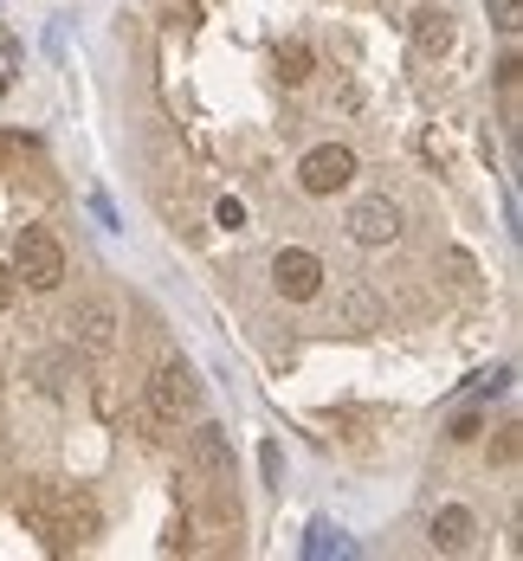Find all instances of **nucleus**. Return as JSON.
Returning <instances> with one entry per match:
<instances>
[{"instance_id": "f257e3e1", "label": "nucleus", "mask_w": 523, "mask_h": 561, "mask_svg": "<svg viewBox=\"0 0 523 561\" xmlns=\"http://www.w3.org/2000/svg\"><path fill=\"white\" fill-rule=\"evenodd\" d=\"M149 413L162 420V426H181V420H194L201 413V381H194V368L187 362H162L156 375H149Z\"/></svg>"}, {"instance_id": "f03ea898", "label": "nucleus", "mask_w": 523, "mask_h": 561, "mask_svg": "<svg viewBox=\"0 0 523 561\" xmlns=\"http://www.w3.org/2000/svg\"><path fill=\"white\" fill-rule=\"evenodd\" d=\"M13 278H26L33 290L65 284V245H58L46 226H26V232L13 239Z\"/></svg>"}, {"instance_id": "7ed1b4c3", "label": "nucleus", "mask_w": 523, "mask_h": 561, "mask_svg": "<svg viewBox=\"0 0 523 561\" xmlns=\"http://www.w3.org/2000/svg\"><path fill=\"white\" fill-rule=\"evenodd\" d=\"M349 181H355V156H349L343 142H317V149L297 162V187L317 194V201H323V194H343Z\"/></svg>"}, {"instance_id": "20e7f679", "label": "nucleus", "mask_w": 523, "mask_h": 561, "mask_svg": "<svg viewBox=\"0 0 523 561\" xmlns=\"http://www.w3.org/2000/svg\"><path fill=\"white\" fill-rule=\"evenodd\" d=\"M272 284H278V297H291V304H310V297L323 290V259L304 252V245H285V252L272 259Z\"/></svg>"}, {"instance_id": "39448f33", "label": "nucleus", "mask_w": 523, "mask_h": 561, "mask_svg": "<svg viewBox=\"0 0 523 561\" xmlns=\"http://www.w3.org/2000/svg\"><path fill=\"white\" fill-rule=\"evenodd\" d=\"M349 239H355V245H388V239H401V207H395L388 194H362V201L349 207Z\"/></svg>"}, {"instance_id": "423d86ee", "label": "nucleus", "mask_w": 523, "mask_h": 561, "mask_svg": "<svg viewBox=\"0 0 523 561\" xmlns=\"http://www.w3.org/2000/svg\"><path fill=\"white\" fill-rule=\"evenodd\" d=\"M71 342H78L84 355H111L116 348V304L111 297H84V304L71 310Z\"/></svg>"}, {"instance_id": "0eeeda50", "label": "nucleus", "mask_w": 523, "mask_h": 561, "mask_svg": "<svg viewBox=\"0 0 523 561\" xmlns=\"http://www.w3.org/2000/svg\"><path fill=\"white\" fill-rule=\"evenodd\" d=\"M453 46H459V26H453V13H446V7H420V13H413V53L446 58Z\"/></svg>"}, {"instance_id": "6e6552de", "label": "nucleus", "mask_w": 523, "mask_h": 561, "mask_svg": "<svg viewBox=\"0 0 523 561\" xmlns=\"http://www.w3.org/2000/svg\"><path fill=\"white\" fill-rule=\"evenodd\" d=\"M194 465H201V478L227 484V478H232V439H227V426H201V433H194Z\"/></svg>"}, {"instance_id": "1a4fd4ad", "label": "nucleus", "mask_w": 523, "mask_h": 561, "mask_svg": "<svg viewBox=\"0 0 523 561\" xmlns=\"http://www.w3.org/2000/svg\"><path fill=\"white\" fill-rule=\"evenodd\" d=\"M471 536H478V516H471L465 504H446L440 516H433V549L459 556V549H471Z\"/></svg>"}, {"instance_id": "9d476101", "label": "nucleus", "mask_w": 523, "mask_h": 561, "mask_svg": "<svg viewBox=\"0 0 523 561\" xmlns=\"http://www.w3.org/2000/svg\"><path fill=\"white\" fill-rule=\"evenodd\" d=\"M259 471H265V484H272V491H278V484H285V451L272 446V439H265V446H259Z\"/></svg>"}, {"instance_id": "9b49d317", "label": "nucleus", "mask_w": 523, "mask_h": 561, "mask_svg": "<svg viewBox=\"0 0 523 561\" xmlns=\"http://www.w3.org/2000/svg\"><path fill=\"white\" fill-rule=\"evenodd\" d=\"M343 317H349V323H368V317H375V297H368V290H349Z\"/></svg>"}, {"instance_id": "f8f14e48", "label": "nucleus", "mask_w": 523, "mask_h": 561, "mask_svg": "<svg viewBox=\"0 0 523 561\" xmlns=\"http://www.w3.org/2000/svg\"><path fill=\"white\" fill-rule=\"evenodd\" d=\"M485 7H491V20H498V26H504V33H511V26H518V0H485Z\"/></svg>"}, {"instance_id": "ddd939ff", "label": "nucleus", "mask_w": 523, "mask_h": 561, "mask_svg": "<svg viewBox=\"0 0 523 561\" xmlns=\"http://www.w3.org/2000/svg\"><path fill=\"white\" fill-rule=\"evenodd\" d=\"M214 220H220V226H246V207H239V201H220V207H214Z\"/></svg>"}, {"instance_id": "4468645a", "label": "nucleus", "mask_w": 523, "mask_h": 561, "mask_svg": "<svg viewBox=\"0 0 523 561\" xmlns=\"http://www.w3.org/2000/svg\"><path fill=\"white\" fill-rule=\"evenodd\" d=\"M13 284H20V278H13V272H7V265H0V317H7V310H13Z\"/></svg>"}]
</instances>
